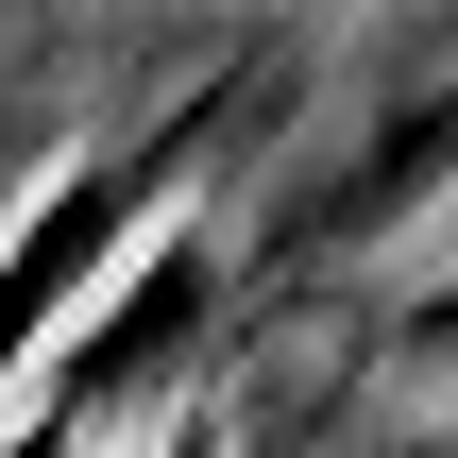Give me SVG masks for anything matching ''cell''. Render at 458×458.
Here are the masks:
<instances>
[{
  "instance_id": "obj_1",
  "label": "cell",
  "mask_w": 458,
  "mask_h": 458,
  "mask_svg": "<svg viewBox=\"0 0 458 458\" xmlns=\"http://www.w3.org/2000/svg\"><path fill=\"white\" fill-rule=\"evenodd\" d=\"M187 136H204V119H170V136H119V153H85V170H68V187H51V204H34V221L0 238V391H17V340H34L51 306H85V272H102V255H119V238L153 221V204H170Z\"/></svg>"
},
{
  "instance_id": "obj_2",
  "label": "cell",
  "mask_w": 458,
  "mask_h": 458,
  "mask_svg": "<svg viewBox=\"0 0 458 458\" xmlns=\"http://www.w3.org/2000/svg\"><path fill=\"white\" fill-rule=\"evenodd\" d=\"M391 357H408V374H458V272H442V289H408V306H391Z\"/></svg>"
}]
</instances>
